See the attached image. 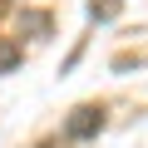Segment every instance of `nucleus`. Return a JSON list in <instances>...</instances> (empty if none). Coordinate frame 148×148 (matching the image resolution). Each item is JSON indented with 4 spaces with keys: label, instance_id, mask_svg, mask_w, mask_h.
I'll return each instance as SVG.
<instances>
[{
    "label": "nucleus",
    "instance_id": "f257e3e1",
    "mask_svg": "<svg viewBox=\"0 0 148 148\" xmlns=\"http://www.w3.org/2000/svg\"><path fill=\"white\" fill-rule=\"evenodd\" d=\"M99 123H104V109H99V104H84V109H74V119H69V138H89Z\"/></svg>",
    "mask_w": 148,
    "mask_h": 148
}]
</instances>
